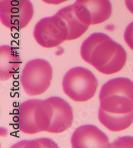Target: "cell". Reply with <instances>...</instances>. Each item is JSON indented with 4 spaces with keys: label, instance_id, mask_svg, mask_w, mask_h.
<instances>
[{
    "label": "cell",
    "instance_id": "15",
    "mask_svg": "<svg viewBox=\"0 0 133 148\" xmlns=\"http://www.w3.org/2000/svg\"><path fill=\"white\" fill-rule=\"evenodd\" d=\"M107 35L104 33H94L89 36L80 47V56L85 62L90 64L91 54L98 43L102 41Z\"/></svg>",
    "mask_w": 133,
    "mask_h": 148
},
{
    "label": "cell",
    "instance_id": "9",
    "mask_svg": "<svg viewBox=\"0 0 133 148\" xmlns=\"http://www.w3.org/2000/svg\"><path fill=\"white\" fill-rule=\"evenodd\" d=\"M71 143L73 148H106L110 145L107 136L93 125H84L76 129Z\"/></svg>",
    "mask_w": 133,
    "mask_h": 148
},
{
    "label": "cell",
    "instance_id": "20",
    "mask_svg": "<svg viewBox=\"0 0 133 148\" xmlns=\"http://www.w3.org/2000/svg\"><path fill=\"white\" fill-rule=\"evenodd\" d=\"M126 8L133 14V0H125Z\"/></svg>",
    "mask_w": 133,
    "mask_h": 148
},
{
    "label": "cell",
    "instance_id": "17",
    "mask_svg": "<svg viewBox=\"0 0 133 148\" xmlns=\"http://www.w3.org/2000/svg\"><path fill=\"white\" fill-rule=\"evenodd\" d=\"M108 147H133V138L130 136L121 137L110 143Z\"/></svg>",
    "mask_w": 133,
    "mask_h": 148
},
{
    "label": "cell",
    "instance_id": "16",
    "mask_svg": "<svg viewBox=\"0 0 133 148\" xmlns=\"http://www.w3.org/2000/svg\"><path fill=\"white\" fill-rule=\"evenodd\" d=\"M12 147H58V145L51 139L41 138L31 141H21Z\"/></svg>",
    "mask_w": 133,
    "mask_h": 148
},
{
    "label": "cell",
    "instance_id": "8",
    "mask_svg": "<svg viewBox=\"0 0 133 148\" xmlns=\"http://www.w3.org/2000/svg\"><path fill=\"white\" fill-rule=\"evenodd\" d=\"M78 14L87 24H99L109 19L112 14L110 0H76Z\"/></svg>",
    "mask_w": 133,
    "mask_h": 148
},
{
    "label": "cell",
    "instance_id": "2",
    "mask_svg": "<svg viewBox=\"0 0 133 148\" xmlns=\"http://www.w3.org/2000/svg\"><path fill=\"white\" fill-rule=\"evenodd\" d=\"M18 125L26 134L47 132L50 125V109L47 99H28L19 106Z\"/></svg>",
    "mask_w": 133,
    "mask_h": 148
},
{
    "label": "cell",
    "instance_id": "6",
    "mask_svg": "<svg viewBox=\"0 0 133 148\" xmlns=\"http://www.w3.org/2000/svg\"><path fill=\"white\" fill-rule=\"evenodd\" d=\"M29 0H0V19L6 27L20 29L26 27L33 16Z\"/></svg>",
    "mask_w": 133,
    "mask_h": 148
},
{
    "label": "cell",
    "instance_id": "7",
    "mask_svg": "<svg viewBox=\"0 0 133 148\" xmlns=\"http://www.w3.org/2000/svg\"><path fill=\"white\" fill-rule=\"evenodd\" d=\"M50 109V125L47 132L59 134L68 130L73 121V112L68 102L60 97L46 99Z\"/></svg>",
    "mask_w": 133,
    "mask_h": 148
},
{
    "label": "cell",
    "instance_id": "19",
    "mask_svg": "<svg viewBox=\"0 0 133 148\" xmlns=\"http://www.w3.org/2000/svg\"><path fill=\"white\" fill-rule=\"evenodd\" d=\"M43 2L48 4H53V5H58L63 2H65L68 0H42Z\"/></svg>",
    "mask_w": 133,
    "mask_h": 148
},
{
    "label": "cell",
    "instance_id": "12",
    "mask_svg": "<svg viewBox=\"0 0 133 148\" xmlns=\"http://www.w3.org/2000/svg\"><path fill=\"white\" fill-rule=\"evenodd\" d=\"M98 117L102 125L112 132L123 131L133 123V112L126 114H112L99 108Z\"/></svg>",
    "mask_w": 133,
    "mask_h": 148
},
{
    "label": "cell",
    "instance_id": "4",
    "mask_svg": "<svg viewBox=\"0 0 133 148\" xmlns=\"http://www.w3.org/2000/svg\"><path fill=\"white\" fill-rule=\"evenodd\" d=\"M53 77L51 64L43 59L28 62L21 72L20 81L25 92L31 96L45 93L49 88Z\"/></svg>",
    "mask_w": 133,
    "mask_h": 148
},
{
    "label": "cell",
    "instance_id": "11",
    "mask_svg": "<svg viewBox=\"0 0 133 148\" xmlns=\"http://www.w3.org/2000/svg\"><path fill=\"white\" fill-rule=\"evenodd\" d=\"M21 64L19 54L10 45L0 47V78L1 81L10 79L16 74Z\"/></svg>",
    "mask_w": 133,
    "mask_h": 148
},
{
    "label": "cell",
    "instance_id": "14",
    "mask_svg": "<svg viewBox=\"0 0 133 148\" xmlns=\"http://www.w3.org/2000/svg\"><path fill=\"white\" fill-rule=\"evenodd\" d=\"M99 101V108L106 112L119 114L133 112V101L128 97L111 95L104 97Z\"/></svg>",
    "mask_w": 133,
    "mask_h": 148
},
{
    "label": "cell",
    "instance_id": "10",
    "mask_svg": "<svg viewBox=\"0 0 133 148\" xmlns=\"http://www.w3.org/2000/svg\"><path fill=\"white\" fill-rule=\"evenodd\" d=\"M65 21L68 29V40L80 38L88 29L89 25L86 23L78 14L74 4L63 8L56 14Z\"/></svg>",
    "mask_w": 133,
    "mask_h": 148
},
{
    "label": "cell",
    "instance_id": "3",
    "mask_svg": "<svg viewBox=\"0 0 133 148\" xmlns=\"http://www.w3.org/2000/svg\"><path fill=\"white\" fill-rule=\"evenodd\" d=\"M98 85L97 79L89 69L75 67L65 73L62 86L64 93L77 102L87 101L94 96Z\"/></svg>",
    "mask_w": 133,
    "mask_h": 148
},
{
    "label": "cell",
    "instance_id": "5",
    "mask_svg": "<svg viewBox=\"0 0 133 148\" xmlns=\"http://www.w3.org/2000/svg\"><path fill=\"white\" fill-rule=\"evenodd\" d=\"M33 36L39 45L45 48L55 47L68 40V29L63 20L56 14L39 20L34 27Z\"/></svg>",
    "mask_w": 133,
    "mask_h": 148
},
{
    "label": "cell",
    "instance_id": "13",
    "mask_svg": "<svg viewBox=\"0 0 133 148\" xmlns=\"http://www.w3.org/2000/svg\"><path fill=\"white\" fill-rule=\"evenodd\" d=\"M111 95H123L133 101V82L126 77H117L106 82L100 91L99 100Z\"/></svg>",
    "mask_w": 133,
    "mask_h": 148
},
{
    "label": "cell",
    "instance_id": "18",
    "mask_svg": "<svg viewBox=\"0 0 133 148\" xmlns=\"http://www.w3.org/2000/svg\"><path fill=\"white\" fill-rule=\"evenodd\" d=\"M124 38L128 46L133 50V21L126 27L124 34Z\"/></svg>",
    "mask_w": 133,
    "mask_h": 148
},
{
    "label": "cell",
    "instance_id": "1",
    "mask_svg": "<svg viewBox=\"0 0 133 148\" xmlns=\"http://www.w3.org/2000/svg\"><path fill=\"white\" fill-rule=\"evenodd\" d=\"M126 58L127 55L123 47L106 36L93 50L89 64L99 72L110 75L123 68Z\"/></svg>",
    "mask_w": 133,
    "mask_h": 148
}]
</instances>
